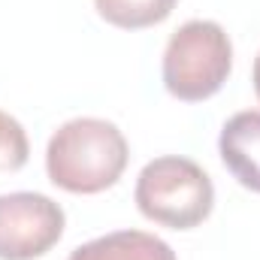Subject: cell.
<instances>
[{"label": "cell", "instance_id": "6da1fadb", "mask_svg": "<svg viewBox=\"0 0 260 260\" xmlns=\"http://www.w3.org/2000/svg\"><path fill=\"white\" fill-rule=\"evenodd\" d=\"M127 157V139L112 121L73 118L49 139L46 173L70 194H100L121 179Z\"/></svg>", "mask_w": 260, "mask_h": 260}, {"label": "cell", "instance_id": "7a4b0ae2", "mask_svg": "<svg viewBox=\"0 0 260 260\" xmlns=\"http://www.w3.org/2000/svg\"><path fill=\"white\" fill-rule=\"evenodd\" d=\"M133 200L148 221L170 230H191L209 218L215 188L206 170L191 157L167 154L142 167Z\"/></svg>", "mask_w": 260, "mask_h": 260}, {"label": "cell", "instance_id": "3957f363", "mask_svg": "<svg viewBox=\"0 0 260 260\" xmlns=\"http://www.w3.org/2000/svg\"><path fill=\"white\" fill-rule=\"evenodd\" d=\"M233 67L230 37L218 21H185L167 43L164 52V85L185 103L209 100L221 91Z\"/></svg>", "mask_w": 260, "mask_h": 260}, {"label": "cell", "instance_id": "277c9868", "mask_svg": "<svg viewBox=\"0 0 260 260\" xmlns=\"http://www.w3.org/2000/svg\"><path fill=\"white\" fill-rule=\"evenodd\" d=\"M64 209L46 194L15 191L0 197V260L43 257L64 236Z\"/></svg>", "mask_w": 260, "mask_h": 260}, {"label": "cell", "instance_id": "5b68a950", "mask_svg": "<svg viewBox=\"0 0 260 260\" xmlns=\"http://www.w3.org/2000/svg\"><path fill=\"white\" fill-rule=\"evenodd\" d=\"M218 151L224 167L233 173V179L260 194V112H236L218 136Z\"/></svg>", "mask_w": 260, "mask_h": 260}, {"label": "cell", "instance_id": "8992f818", "mask_svg": "<svg viewBox=\"0 0 260 260\" xmlns=\"http://www.w3.org/2000/svg\"><path fill=\"white\" fill-rule=\"evenodd\" d=\"M70 260H176V251L145 230H118L79 245Z\"/></svg>", "mask_w": 260, "mask_h": 260}, {"label": "cell", "instance_id": "52a82bcc", "mask_svg": "<svg viewBox=\"0 0 260 260\" xmlns=\"http://www.w3.org/2000/svg\"><path fill=\"white\" fill-rule=\"evenodd\" d=\"M176 3L179 0H94L100 18L124 30H139L167 21Z\"/></svg>", "mask_w": 260, "mask_h": 260}, {"label": "cell", "instance_id": "ba28073f", "mask_svg": "<svg viewBox=\"0 0 260 260\" xmlns=\"http://www.w3.org/2000/svg\"><path fill=\"white\" fill-rule=\"evenodd\" d=\"M27 154H30V145H27V133L24 127L0 112V173H15L27 164Z\"/></svg>", "mask_w": 260, "mask_h": 260}, {"label": "cell", "instance_id": "9c48e42d", "mask_svg": "<svg viewBox=\"0 0 260 260\" xmlns=\"http://www.w3.org/2000/svg\"><path fill=\"white\" fill-rule=\"evenodd\" d=\"M251 82H254V94L260 100V55L254 58V70H251Z\"/></svg>", "mask_w": 260, "mask_h": 260}]
</instances>
